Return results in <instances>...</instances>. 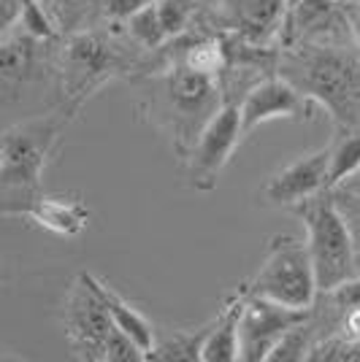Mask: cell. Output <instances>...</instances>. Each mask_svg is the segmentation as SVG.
<instances>
[{
	"mask_svg": "<svg viewBox=\"0 0 360 362\" xmlns=\"http://www.w3.org/2000/svg\"><path fill=\"white\" fill-rule=\"evenodd\" d=\"M285 78L312 103L328 108L344 127L355 124L360 111V54L339 44H303L285 65Z\"/></svg>",
	"mask_w": 360,
	"mask_h": 362,
	"instance_id": "6da1fadb",
	"label": "cell"
},
{
	"mask_svg": "<svg viewBox=\"0 0 360 362\" xmlns=\"http://www.w3.org/2000/svg\"><path fill=\"white\" fill-rule=\"evenodd\" d=\"M293 211L306 227V252L315 268L317 289L328 295L339 284L355 279L360 273L358 243L336 197L325 189L300 200L298 206H293Z\"/></svg>",
	"mask_w": 360,
	"mask_h": 362,
	"instance_id": "7a4b0ae2",
	"label": "cell"
},
{
	"mask_svg": "<svg viewBox=\"0 0 360 362\" xmlns=\"http://www.w3.org/2000/svg\"><path fill=\"white\" fill-rule=\"evenodd\" d=\"M57 141V124L30 122L3 133L0 165V211L25 214L38 197L41 170Z\"/></svg>",
	"mask_w": 360,
	"mask_h": 362,
	"instance_id": "3957f363",
	"label": "cell"
},
{
	"mask_svg": "<svg viewBox=\"0 0 360 362\" xmlns=\"http://www.w3.org/2000/svg\"><path fill=\"white\" fill-rule=\"evenodd\" d=\"M247 292L282 303L287 308L312 311L320 289L306 252V241L300 243L293 235H274L269 243V257L263 259Z\"/></svg>",
	"mask_w": 360,
	"mask_h": 362,
	"instance_id": "277c9868",
	"label": "cell"
},
{
	"mask_svg": "<svg viewBox=\"0 0 360 362\" xmlns=\"http://www.w3.org/2000/svg\"><path fill=\"white\" fill-rule=\"evenodd\" d=\"M154 92H157L154 100L171 111L168 127H174L181 144L187 141V149L201 133V127L211 119V114L223 106L214 76L196 74L184 62L176 68H168V74L160 81V90Z\"/></svg>",
	"mask_w": 360,
	"mask_h": 362,
	"instance_id": "5b68a950",
	"label": "cell"
},
{
	"mask_svg": "<svg viewBox=\"0 0 360 362\" xmlns=\"http://www.w3.org/2000/svg\"><path fill=\"white\" fill-rule=\"evenodd\" d=\"M244 138L241 111L236 103H223L201 127V133L187 149V181L198 192H211L230 163L233 151Z\"/></svg>",
	"mask_w": 360,
	"mask_h": 362,
	"instance_id": "8992f818",
	"label": "cell"
},
{
	"mask_svg": "<svg viewBox=\"0 0 360 362\" xmlns=\"http://www.w3.org/2000/svg\"><path fill=\"white\" fill-rule=\"evenodd\" d=\"M62 325H65V335L79 357H84V360L103 357V344L108 332L114 330V322L92 284L90 271L79 273L68 289L65 303H62Z\"/></svg>",
	"mask_w": 360,
	"mask_h": 362,
	"instance_id": "52a82bcc",
	"label": "cell"
},
{
	"mask_svg": "<svg viewBox=\"0 0 360 362\" xmlns=\"http://www.w3.org/2000/svg\"><path fill=\"white\" fill-rule=\"evenodd\" d=\"M312 317V311L287 308L282 303L266 300L260 295H244L239 311V360L266 362L274 344L293 325H300Z\"/></svg>",
	"mask_w": 360,
	"mask_h": 362,
	"instance_id": "ba28073f",
	"label": "cell"
},
{
	"mask_svg": "<svg viewBox=\"0 0 360 362\" xmlns=\"http://www.w3.org/2000/svg\"><path fill=\"white\" fill-rule=\"evenodd\" d=\"M117 68H120L117 52L95 33H76L74 38H68V44L62 46V90L74 103H81L98 87H103Z\"/></svg>",
	"mask_w": 360,
	"mask_h": 362,
	"instance_id": "9c48e42d",
	"label": "cell"
},
{
	"mask_svg": "<svg viewBox=\"0 0 360 362\" xmlns=\"http://www.w3.org/2000/svg\"><path fill=\"white\" fill-rule=\"evenodd\" d=\"M241 133L247 136L249 130L260 127L263 122L271 119H296V117H309L312 114V100L303 92L287 81L285 76H271L257 81L255 87L241 100Z\"/></svg>",
	"mask_w": 360,
	"mask_h": 362,
	"instance_id": "30bf717a",
	"label": "cell"
},
{
	"mask_svg": "<svg viewBox=\"0 0 360 362\" xmlns=\"http://www.w3.org/2000/svg\"><path fill=\"white\" fill-rule=\"evenodd\" d=\"M325 173H328V146L320 151H309L296 163L285 165L260 187V197L276 209H293L300 200L325 192Z\"/></svg>",
	"mask_w": 360,
	"mask_h": 362,
	"instance_id": "8fae6325",
	"label": "cell"
},
{
	"mask_svg": "<svg viewBox=\"0 0 360 362\" xmlns=\"http://www.w3.org/2000/svg\"><path fill=\"white\" fill-rule=\"evenodd\" d=\"M287 11L290 35L300 44H339L342 35H352L339 0H300Z\"/></svg>",
	"mask_w": 360,
	"mask_h": 362,
	"instance_id": "7c38bea8",
	"label": "cell"
},
{
	"mask_svg": "<svg viewBox=\"0 0 360 362\" xmlns=\"http://www.w3.org/2000/svg\"><path fill=\"white\" fill-rule=\"evenodd\" d=\"M28 216H30L35 225H41L49 233H57V235H65V238H74L79 235L87 222H90V209L84 206L81 197H49V195H38L28 206Z\"/></svg>",
	"mask_w": 360,
	"mask_h": 362,
	"instance_id": "4fadbf2b",
	"label": "cell"
},
{
	"mask_svg": "<svg viewBox=\"0 0 360 362\" xmlns=\"http://www.w3.org/2000/svg\"><path fill=\"white\" fill-rule=\"evenodd\" d=\"M92 284L98 289V295H101V300H103L106 311H108V317L114 322V327L125 332L144 354H150L152 349H154V341H157V332H154L150 319L144 317L135 305H130V303L125 300L120 292H114L108 284H103L101 279L92 276Z\"/></svg>",
	"mask_w": 360,
	"mask_h": 362,
	"instance_id": "5bb4252c",
	"label": "cell"
},
{
	"mask_svg": "<svg viewBox=\"0 0 360 362\" xmlns=\"http://www.w3.org/2000/svg\"><path fill=\"white\" fill-rule=\"evenodd\" d=\"M244 292L233 295L225 308L211 319L209 332L201 346V362H236L239 360V311Z\"/></svg>",
	"mask_w": 360,
	"mask_h": 362,
	"instance_id": "9a60e30c",
	"label": "cell"
},
{
	"mask_svg": "<svg viewBox=\"0 0 360 362\" xmlns=\"http://www.w3.org/2000/svg\"><path fill=\"white\" fill-rule=\"evenodd\" d=\"M41 46L30 35H0V81L3 84H22L35 76L41 62Z\"/></svg>",
	"mask_w": 360,
	"mask_h": 362,
	"instance_id": "2e32d148",
	"label": "cell"
},
{
	"mask_svg": "<svg viewBox=\"0 0 360 362\" xmlns=\"http://www.w3.org/2000/svg\"><path fill=\"white\" fill-rule=\"evenodd\" d=\"M285 11L282 0H241L239 28L249 41H263L276 33Z\"/></svg>",
	"mask_w": 360,
	"mask_h": 362,
	"instance_id": "e0dca14e",
	"label": "cell"
},
{
	"mask_svg": "<svg viewBox=\"0 0 360 362\" xmlns=\"http://www.w3.org/2000/svg\"><path fill=\"white\" fill-rule=\"evenodd\" d=\"M360 168V130L342 133L333 144H328V173L325 187L336 189L344 179H349Z\"/></svg>",
	"mask_w": 360,
	"mask_h": 362,
	"instance_id": "ac0fdd59",
	"label": "cell"
},
{
	"mask_svg": "<svg viewBox=\"0 0 360 362\" xmlns=\"http://www.w3.org/2000/svg\"><path fill=\"white\" fill-rule=\"evenodd\" d=\"M211 325V322H209ZM209 325L198 327V330L187 332V330H176L171 332L165 341H154V349L147 354V360H201V346H203V338L209 332Z\"/></svg>",
	"mask_w": 360,
	"mask_h": 362,
	"instance_id": "d6986e66",
	"label": "cell"
},
{
	"mask_svg": "<svg viewBox=\"0 0 360 362\" xmlns=\"http://www.w3.org/2000/svg\"><path fill=\"white\" fill-rule=\"evenodd\" d=\"M312 332H309V319L300 322V325H293L290 330L274 344L269 360L266 362H300L309 360V351H312Z\"/></svg>",
	"mask_w": 360,
	"mask_h": 362,
	"instance_id": "ffe728a7",
	"label": "cell"
},
{
	"mask_svg": "<svg viewBox=\"0 0 360 362\" xmlns=\"http://www.w3.org/2000/svg\"><path fill=\"white\" fill-rule=\"evenodd\" d=\"M181 62L187 68H193L196 74L203 76H217L227 62V54L220 41H211V38H203V41H196L190 44V49L184 52Z\"/></svg>",
	"mask_w": 360,
	"mask_h": 362,
	"instance_id": "44dd1931",
	"label": "cell"
},
{
	"mask_svg": "<svg viewBox=\"0 0 360 362\" xmlns=\"http://www.w3.org/2000/svg\"><path fill=\"white\" fill-rule=\"evenodd\" d=\"M128 33L133 35L135 44H141L144 49H157L168 41L165 28L157 14V3H152L147 8H141L138 14H133L128 19Z\"/></svg>",
	"mask_w": 360,
	"mask_h": 362,
	"instance_id": "7402d4cb",
	"label": "cell"
},
{
	"mask_svg": "<svg viewBox=\"0 0 360 362\" xmlns=\"http://www.w3.org/2000/svg\"><path fill=\"white\" fill-rule=\"evenodd\" d=\"M16 28H22L25 35H30L35 41H52L55 38V22L41 6V0H19V11H16Z\"/></svg>",
	"mask_w": 360,
	"mask_h": 362,
	"instance_id": "603a6c76",
	"label": "cell"
},
{
	"mask_svg": "<svg viewBox=\"0 0 360 362\" xmlns=\"http://www.w3.org/2000/svg\"><path fill=\"white\" fill-rule=\"evenodd\" d=\"M193 11H196V0H157V14L168 38H176L187 30Z\"/></svg>",
	"mask_w": 360,
	"mask_h": 362,
	"instance_id": "cb8c5ba5",
	"label": "cell"
},
{
	"mask_svg": "<svg viewBox=\"0 0 360 362\" xmlns=\"http://www.w3.org/2000/svg\"><path fill=\"white\" fill-rule=\"evenodd\" d=\"M152 3H157V0H106V16L114 22H128L130 16Z\"/></svg>",
	"mask_w": 360,
	"mask_h": 362,
	"instance_id": "d4e9b609",
	"label": "cell"
},
{
	"mask_svg": "<svg viewBox=\"0 0 360 362\" xmlns=\"http://www.w3.org/2000/svg\"><path fill=\"white\" fill-rule=\"evenodd\" d=\"M328 295L333 298V303L339 305V311H342V308H349V305H360V273L355 279L339 284V287L333 289V292H328Z\"/></svg>",
	"mask_w": 360,
	"mask_h": 362,
	"instance_id": "484cf974",
	"label": "cell"
},
{
	"mask_svg": "<svg viewBox=\"0 0 360 362\" xmlns=\"http://www.w3.org/2000/svg\"><path fill=\"white\" fill-rule=\"evenodd\" d=\"M336 203H339V209L344 211L347 219H358V222H360V200H358V197H349V195L336 192ZM352 235H355V238H360V225H358V230H352Z\"/></svg>",
	"mask_w": 360,
	"mask_h": 362,
	"instance_id": "4316f807",
	"label": "cell"
},
{
	"mask_svg": "<svg viewBox=\"0 0 360 362\" xmlns=\"http://www.w3.org/2000/svg\"><path fill=\"white\" fill-rule=\"evenodd\" d=\"M336 192H342V195H349V197H358L360 200V168L349 176V179H344L339 187H336Z\"/></svg>",
	"mask_w": 360,
	"mask_h": 362,
	"instance_id": "83f0119b",
	"label": "cell"
},
{
	"mask_svg": "<svg viewBox=\"0 0 360 362\" xmlns=\"http://www.w3.org/2000/svg\"><path fill=\"white\" fill-rule=\"evenodd\" d=\"M347 22H349V33H352L355 44L360 46V6L358 8H347Z\"/></svg>",
	"mask_w": 360,
	"mask_h": 362,
	"instance_id": "f1b7e54d",
	"label": "cell"
},
{
	"mask_svg": "<svg viewBox=\"0 0 360 362\" xmlns=\"http://www.w3.org/2000/svg\"><path fill=\"white\" fill-rule=\"evenodd\" d=\"M62 3H68V6H81V3H90V0H62Z\"/></svg>",
	"mask_w": 360,
	"mask_h": 362,
	"instance_id": "f546056e",
	"label": "cell"
},
{
	"mask_svg": "<svg viewBox=\"0 0 360 362\" xmlns=\"http://www.w3.org/2000/svg\"><path fill=\"white\" fill-rule=\"evenodd\" d=\"M282 3H285V8H293V6H298L300 0H282Z\"/></svg>",
	"mask_w": 360,
	"mask_h": 362,
	"instance_id": "4dcf8cb0",
	"label": "cell"
},
{
	"mask_svg": "<svg viewBox=\"0 0 360 362\" xmlns=\"http://www.w3.org/2000/svg\"><path fill=\"white\" fill-rule=\"evenodd\" d=\"M0 165H3V136H0Z\"/></svg>",
	"mask_w": 360,
	"mask_h": 362,
	"instance_id": "1f68e13d",
	"label": "cell"
},
{
	"mask_svg": "<svg viewBox=\"0 0 360 362\" xmlns=\"http://www.w3.org/2000/svg\"><path fill=\"white\" fill-rule=\"evenodd\" d=\"M339 3H349V0H339Z\"/></svg>",
	"mask_w": 360,
	"mask_h": 362,
	"instance_id": "d6a6232c",
	"label": "cell"
},
{
	"mask_svg": "<svg viewBox=\"0 0 360 362\" xmlns=\"http://www.w3.org/2000/svg\"><path fill=\"white\" fill-rule=\"evenodd\" d=\"M0 281H3V271H0Z\"/></svg>",
	"mask_w": 360,
	"mask_h": 362,
	"instance_id": "836d02e7",
	"label": "cell"
}]
</instances>
